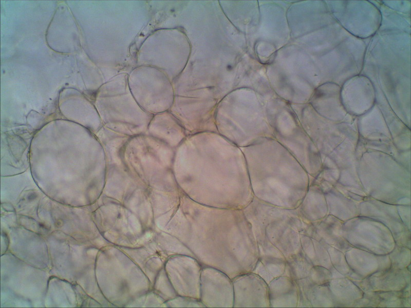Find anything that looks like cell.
<instances>
[{"mask_svg":"<svg viewBox=\"0 0 411 308\" xmlns=\"http://www.w3.org/2000/svg\"><path fill=\"white\" fill-rule=\"evenodd\" d=\"M216 183H217L216 180ZM219 190H220V189H219Z\"/></svg>","mask_w":411,"mask_h":308,"instance_id":"cell-2","label":"cell"},{"mask_svg":"<svg viewBox=\"0 0 411 308\" xmlns=\"http://www.w3.org/2000/svg\"><path fill=\"white\" fill-rule=\"evenodd\" d=\"M240 148L253 194L265 202L284 205V196L291 183L290 152L272 138Z\"/></svg>","mask_w":411,"mask_h":308,"instance_id":"cell-1","label":"cell"}]
</instances>
